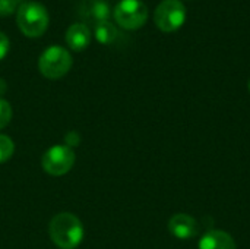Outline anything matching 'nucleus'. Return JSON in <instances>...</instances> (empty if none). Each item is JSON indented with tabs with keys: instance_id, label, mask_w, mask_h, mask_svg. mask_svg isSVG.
I'll return each instance as SVG.
<instances>
[{
	"instance_id": "obj_11",
	"label": "nucleus",
	"mask_w": 250,
	"mask_h": 249,
	"mask_svg": "<svg viewBox=\"0 0 250 249\" xmlns=\"http://www.w3.org/2000/svg\"><path fill=\"white\" fill-rule=\"evenodd\" d=\"M94 35H95L98 43H101V44H111L117 38V29H116V26L113 23L105 21V22L95 23Z\"/></svg>"
},
{
	"instance_id": "obj_18",
	"label": "nucleus",
	"mask_w": 250,
	"mask_h": 249,
	"mask_svg": "<svg viewBox=\"0 0 250 249\" xmlns=\"http://www.w3.org/2000/svg\"><path fill=\"white\" fill-rule=\"evenodd\" d=\"M248 90H249V92H250V79H249V82H248Z\"/></svg>"
},
{
	"instance_id": "obj_14",
	"label": "nucleus",
	"mask_w": 250,
	"mask_h": 249,
	"mask_svg": "<svg viewBox=\"0 0 250 249\" xmlns=\"http://www.w3.org/2000/svg\"><path fill=\"white\" fill-rule=\"evenodd\" d=\"M19 7V0H0V16H9Z\"/></svg>"
},
{
	"instance_id": "obj_9",
	"label": "nucleus",
	"mask_w": 250,
	"mask_h": 249,
	"mask_svg": "<svg viewBox=\"0 0 250 249\" xmlns=\"http://www.w3.org/2000/svg\"><path fill=\"white\" fill-rule=\"evenodd\" d=\"M199 249H237L234 239L224 230H209L201 241Z\"/></svg>"
},
{
	"instance_id": "obj_17",
	"label": "nucleus",
	"mask_w": 250,
	"mask_h": 249,
	"mask_svg": "<svg viewBox=\"0 0 250 249\" xmlns=\"http://www.w3.org/2000/svg\"><path fill=\"white\" fill-rule=\"evenodd\" d=\"M6 90H7V85H6V81L0 78V98H1V95H3V94L6 92Z\"/></svg>"
},
{
	"instance_id": "obj_13",
	"label": "nucleus",
	"mask_w": 250,
	"mask_h": 249,
	"mask_svg": "<svg viewBox=\"0 0 250 249\" xmlns=\"http://www.w3.org/2000/svg\"><path fill=\"white\" fill-rule=\"evenodd\" d=\"M10 119H12V107L6 100L0 98V129L7 126Z\"/></svg>"
},
{
	"instance_id": "obj_6",
	"label": "nucleus",
	"mask_w": 250,
	"mask_h": 249,
	"mask_svg": "<svg viewBox=\"0 0 250 249\" xmlns=\"http://www.w3.org/2000/svg\"><path fill=\"white\" fill-rule=\"evenodd\" d=\"M75 164V153L67 145H54L42 156V169L51 176L66 175Z\"/></svg>"
},
{
	"instance_id": "obj_7",
	"label": "nucleus",
	"mask_w": 250,
	"mask_h": 249,
	"mask_svg": "<svg viewBox=\"0 0 250 249\" xmlns=\"http://www.w3.org/2000/svg\"><path fill=\"white\" fill-rule=\"evenodd\" d=\"M168 230L170 233L182 241L190 239L198 235V222L185 213H177L168 220Z\"/></svg>"
},
{
	"instance_id": "obj_5",
	"label": "nucleus",
	"mask_w": 250,
	"mask_h": 249,
	"mask_svg": "<svg viewBox=\"0 0 250 249\" xmlns=\"http://www.w3.org/2000/svg\"><path fill=\"white\" fill-rule=\"evenodd\" d=\"M114 19L125 29H138L148 19V7L142 0H120L114 7Z\"/></svg>"
},
{
	"instance_id": "obj_2",
	"label": "nucleus",
	"mask_w": 250,
	"mask_h": 249,
	"mask_svg": "<svg viewBox=\"0 0 250 249\" xmlns=\"http://www.w3.org/2000/svg\"><path fill=\"white\" fill-rule=\"evenodd\" d=\"M16 22L23 35L29 38L41 37L48 26V12L37 1H26L18 7Z\"/></svg>"
},
{
	"instance_id": "obj_3",
	"label": "nucleus",
	"mask_w": 250,
	"mask_h": 249,
	"mask_svg": "<svg viewBox=\"0 0 250 249\" xmlns=\"http://www.w3.org/2000/svg\"><path fill=\"white\" fill-rule=\"evenodd\" d=\"M72 62V56L66 48L60 45H51L40 56L38 69L42 76L48 79H59L70 70Z\"/></svg>"
},
{
	"instance_id": "obj_4",
	"label": "nucleus",
	"mask_w": 250,
	"mask_h": 249,
	"mask_svg": "<svg viewBox=\"0 0 250 249\" xmlns=\"http://www.w3.org/2000/svg\"><path fill=\"white\" fill-rule=\"evenodd\" d=\"M185 19L186 9L180 0H163L154 12L155 25L163 32L177 31L185 23Z\"/></svg>"
},
{
	"instance_id": "obj_16",
	"label": "nucleus",
	"mask_w": 250,
	"mask_h": 249,
	"mask_svg": "<svg viewBox=\"0 0 250 249\" xmlns=\"http://www.w3.org/2000/svg\"><path fill=\"white\" fill-rule=\"evenodd\" d=\"M64 141H66V144H67V147H76L78 144H79V141H81V138H79V134L78 132H73V131H70L69 134H66V136H64Z\"/></svg>"
},
{
	"instance_id": "obj_1",
	"label": "nucleus",
	"mask_w": 250,
	"mask_h": 249,
	"mask_svg": "<svg viewBox=\"0 0 250 249\" xmlns=\"http://www.w3.org/2000/svg\"><path fill=\"white\" fill-rule=\"evenodd\" d=\"M48 235L56 247L75 249L83 239V226L76 216L70 213H59L48 225Z\"/></svg>"
},
{
	"instance_id": "obj_10",
	"label": "nucleus",
	"mask_w": 250,
	"mask_h": 249,
	"mask_svg": "<svg viewBox=\"0 0 250 249\" xmlns=\"http://www.w3.org/2000/svg\"><path fill=\"white\" fill-rule=\"evenodd\" d=\"M82 12L95 25V23L108 21L110 4L105 0H86L82 6Z\"/></svg>"
},
{
	"instance_id": "obj_12",
	"label": "nucleus",
	"mask_w": 250,
	"mask_h": 249,
	"mask_svg": "<svg viewBox=\"0 0 250 249\" xmlns=\"http://www.w3.org/2000/svg\"><path fill=\"white\" fill-rule=\"evenodd\" d=\"M13 151H15L13 141L7 135L0 134V163L7 161L13 156Z\"/></svg>"
},
{
	"instance_id": "obj_15",
	"label": "nucleus",
	"mask_w": 250,
	"mask_h": 249,
	"mask_svg": "<svg viewBox=\"0 0 250 249\" xmlns=\"http://www.w3.org/2000/svg\"><path fill=\"white\" fill-rule=\"evenodd\" d=\"M9 48H10V41H9L7 35L0 32V60L6 57Z\"/></svg>"
},
{
	"instance_id": "obj_8",
	"label": "nucleus",
	"mask_w": 250,
	"mask_h": 249,
	"mask_svg": "<svg viewBox=\"0 0 250 249\" xmlns=\"http://www.w3.org/2000/svg\"><path fill=\"white\" fill-rule=\"evenodd\" d=\"M91 37V31L85 23H73L67 28L66 43L73 51H82L89 45Z\"/></svg>"
}]
</instances>
